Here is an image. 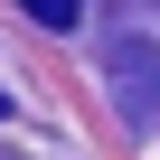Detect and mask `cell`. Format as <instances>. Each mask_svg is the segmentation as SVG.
Returning <instances> with one entry per match:
<instances>
[{
  "label": "cell",
  "mask_w": 160,
  "mask_h": 160,
  "mask_svg": "<svg viewBox=\"0 0 160 160\" xmlns=\"http://www.w3.org/2000/svg\"><path fill=\"white\" fill-rule=\"evenodd\" d=\"M113 85H122L132 122H141V132H160V66H151V47H141V38H122V47H113Z\"/></svg>",
  "instance_id": "6da1fadb"
},
{
  "label": "cell",
  "mask_w": 160,
  "mask_h": 160,
  "mask_svg": "<svg viewBox=\"0 0 160 160\" xmlns=\"http://www.w3.org/2000/svg\"><path fill=\"white\" fill-rule=\"evenodd\" d=\"M19 10H28L38 28H75V10H85V0H19Z\"/></svg>",
  "instance_id": "7a4b0ae2"
}]
</instances>
